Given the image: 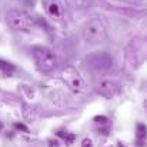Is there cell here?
Wrapping results in <instances>:
<instances>
[{
	"instance_id": "7a4b0ae2",
	"label": "cell",
	"mask_w": 147,
	"mask_h": 147,
	"mask_svg": "<svg viewBox=\"0 0 147 147\" xmlns=\"http://www.w3.org/2000/svg\"><path fill=\"white\" fill-rule=\"evenodd\" d=\"M82 34H83L84 42L89 45H98V43L106 42L107 39L106 26L98 17H93L89 22H86V24L83 26Z\"/></svg>"
},
{
	"instance_id": "9c48e42d",
	"label": "cell",
	"mask_w": 147,
	"mask_h": 147,
	"mask_svg": "<svg viewBox=\"0 0 147 147\" xmlns=\"http://www.w3.org/2000/svg\"><path fill=\"white\" fill-rule=\"evenodd\" d=\"M57 136H59V137H61V139L64 140L66 146H71V144L74 143V140H76V136H74L73 133H64V131H59V133H57Z\"/></svg>"
},
{
	"instance_id": "2e32d148",
	"label": "cell",
	"mask_w": 147,
	"mask_h": 147,
	"mask_svg": "<svg viewBox=\"0 0 147 147\" xmlns=\"http://www.w3.org/2000/svg\"><path fill=\"white\" fill-rule=\"evenodd\" d=\"M82 147H93V143H92V140H90L89 137L83 139V142H82Z\"/></svg>"
},
{
	"instance_id": "4fadbf2b",
	"label": "cell",
	"mask_w": 147,
	"mask_h": 147,
	"mask_svg": "<svg viewBox=\"0 0 147 147\" xmlns=\"http://www.w3.org/2000/svg\"><path fill=\"white\" fill-rule=\"evenodd\" d=\"M94 123H97L100 126H106L109 123V117H106V116H96L94 117Z\"/></svg>"
},
{
	"instance_id": "e0dca14e",
	"label": "cell",
	"mask_w": 147,
	"mask_h": 147,
	"mask_svg": "<svg viewBox=\"0 0 147 147\" xmlns=\"http://www.w3.org/2000/svg\"><path fill=\"white\" fill-rule=\"evenodd\" d=\"M49 147H59V142L57 140H49Z\"/></svg>"
},
{
	"instance_id": "52a82bcc",
	"label": "cell",
	"mask_w": 147,
	"mask_h": 147,
	"mask_svg": "<svg viewBox=\"0 0 147 147\" xmlns=\"http://www.w3.org/2000/svg\"><path fill=\"white\" fill-rule=\"evenodd\" d=\"M121 87L114 80H103L97 86V93L106 98H113L120 93Z\"/></svg>"
},
{
	"instance_id": "9a60e30c",
	"label": "cell",
	"mask_w": 147,
	"mask_h": 147,
	"mask_svg": "<svg viewBox=\"0 0 147 147\" xmlns=\"http://www.w3.org/2000/svg\"><path fill=\"white\" fill-rule=\"evenodd\" d=\"M14 127H16L17 130H22V131H24V133H29V129H27L23 123H14Z\"/></svg>"
},
{
	"instance_id": "8992f818",
	"label": "cell",
	"mask_w": 147,
	"mask_h": 147,
	"mask_svg": "<svg viewBox=\"0 0 147 147\" xmlns=\"http://www.w3.org/2000/svg\"><path fill=\"white\" fill-rule=\"evenodd\" d=\"M61 77L64 80V83L69 86V89L74 93H82L86 89V83L82 77V74L79 73V70L73 66H69L63 70Z\"/></svg>"
},
{
	"instance_id": "3957f363",
	"label": "cell",
	"mask_w": 147,
	"mask_h": 147,
	"mask_svg": "<svg viewBox=\"0 0 147 147\" xmlns=\"http://www.w3.org/2000/svg\"><path fill=\"white\" fill-rule=\"evenodd\" d=\"M32 53H33L34 61L40 71L51 73L57 67V56L50 49L45 47V46H34L32 49Z\"/></svg>"
},
{
	"instance_id": "7c38bea8",
	"label": "cell",
	"mask_w": 147,
	"mask_h": 147,
	"mask_svg": "<svg viewBox=\"0 0 147 147\" xmlns=\"http://www.w3.org/2000/svg\"><path fill=\"white\" fill-rule=\"evenodd\" d=\"M136 136H137V139H139V142H140V144H139V146H143L142 143H143V140L146 139V126H144V124H142V123H139V124H137Z\"/></svg>"
},
{
	"instance_id": "ba28073f",
	"label": "cell",
	"mask_w": 147,
	"mask_h": 147,
	"mask_svg": "<svg viewBox=\"0 0 147 147\" xmlns=\"http://www.w3.org/2000/svg\"><path fill=\"white\" fill-rule=\"evenodd\" d=\"M22 113H23V117H24V119H27V120H30V121L36 120V111H34L30 106L23 104V110H22Z\"/></svg>"
},
{
	"instance_id": "ac0fdd59",
	"label": "cell",
	"mask_w": 147,
	"mask_h": 147,
	"mask_svg": "<svg viewBox=\"0 0 147 147\" xmlns=\"http://www.w3.org/2000/svg\"><path fill=\"white\" fill-rule=\"evenodd\" d=\"M117 147H126V146H123L121 143H119V144H117Z\"/></svg>"
},
{
	"instance_id": "5b68a950",
	"label": "cell",
	"mask_w": 147,
	"mask_h": 147,
	"mask_svg": "<svg viewBox=\"0 0 147 147\" xmlns=\"http://www.w3.org/2000/svg\"><path fill=\"white\" fill-rule=\"evenodd\" d=\"M86 63L89 69L94 73H104L113 66V59L109 53H92L86 57Z\"/></svg>"
},
{
	"instance_id": "8fae6325",
	"label": "cell",
	"mask_w": 147,
	"mask_h": 147,
	"mask_svg": "<svg viewBox=\"0 0 147 147\" xmlns=\"http://www.w3.org/2000/svg\"><path fill=\"white\" fill-rule=\"evenodd\" d=\"M47 10H49V13L53 17H59L60 16V7H59V4L54 0H51L49 4H47Z\"/></svg>"
},
{
	"instance_id": "277c9868",
	"label": "cell",
	"mask_w": 147,
	"mask_h": 147,
	"mask_svg": "<svg viewBox=\"0 0 147 147\" xmlns=\"http://www.w3.org/2000/svg\"><path fill=\"white\" fill-rule=\"evenodd\" d=\"M6 22H7L9 27L16 32H26L30 27H33V24H34L33 19L26 11L17 10V9L9 10L6 13Z\"/></svg>"
},
{
	"instance_id": "6da1fadb",
	"label": "cell",
	"mask_w": 147,
	"mask_h": 147,
	"mask_svg": "<svg viewBox=\"0 0 147 147\" xmlns=\"http://www.w3.org/2000/svg\"><path fill=\"white\" fill-rule=\"evenodd\" d=\"M126 64L131 70L140 69L146 61V40L143 37H134L124 49Z\"/></svg>"
},
{
	"instance_id": "5bb4252c",
	"label": "cell",
	"mask_w": 147,
	"mask_h": 147,
	"mask_svg": "<svg viewBox=\"0 0 147 147\" xmlns=\"http://www.w3.org/2000/svg\"><path fill=\"white\" fill-rule=\"evenodd\" d=\"M117 1L127 3V4H136V6H140V4H144L146 0H117Z\"/></svg>"
},
{
	"instance_id": "30bf717a",
	"label": "cell",
	"mask_w": 147,
	"mask_h": 147,
	"mask_svg": "<svg viewBox=\"0 0 147 147\" xmlns=\"http://www.w3.org/2000/svg\"><path fill=\"white\" fill-rule=\"evenodd\" d=\"M0 71H3L4 74H11L14 71V66L3 59H0Z\"/></svg>"
}]
</instances>
